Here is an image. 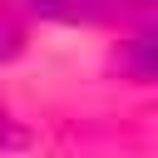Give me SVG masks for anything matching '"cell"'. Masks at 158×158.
<instances>
[{
    "instance_id": "3957f363",
    "label": "cell",
    "mask_w": 158,
    "mask_h": 158,
    "mask_svg": "<svg viewBox=\"0 0 158 158\" xmlns=\"http://www.w3.org/2000/svg\"><path fill=\"white\" fill-rule=\"evenodd\" d=\"M20 49H25V25L10 10H0V59H15Z\"/></svg>"
},
{
    "instance_id": "277c9868",
    "label": "cell",
    "mask_w": 158,
    "mask_h": 158,
    "mask_svg": "<svg viewBox=\"0 0 158 158\" xmlns=\"http://www.w3.org/2000/svg\"><path fill=\"white\" fill-rule=\"evenodd\" d=\"M0 148H25V128L0 109Z\"/></svg>"
},
{
    "instance_id": "7a4b0ae2",
    "label": "cell",
    "mask_w": 158,
    "mask_h": 158,
    "mask_svg": "<svg viewBox=\"0 0 158 158\" xmlns=\"http://www.w3.org/2000/svg\"><path fill=\"white\" fill-rule=\"evenodd\" d=\"M123 59H128V69H133V74L158 79V25H153V30H143V35L128 44V54H123Z\"/></svg>"
},
{
    "instance_id": "6da1fadb",
    "label": "cell",
    "mask_w": 158,
    "mask_h": 158,
    "mask_svg": "<svg viewBox=\"0 0 158 158\" xmlns=\"http://www.w3.org/2000/svg\"><path fill=\"white\" fill-rule=\"evenodd\" d=\"M25 5L44 20H69V25H89L114 10V0H25Z\"/></svg>"
}]
</instances>
